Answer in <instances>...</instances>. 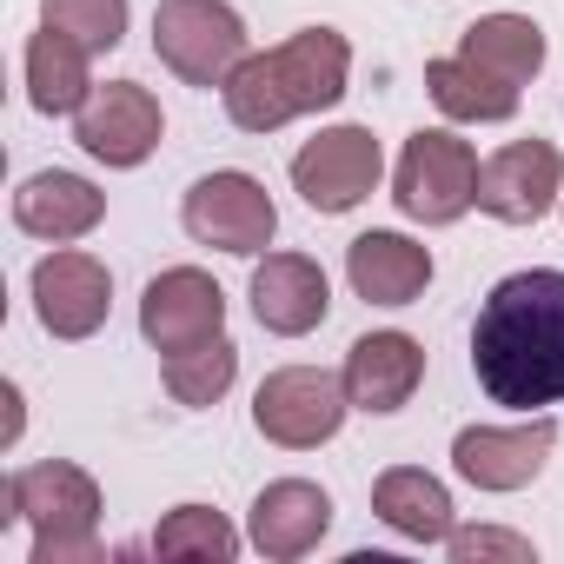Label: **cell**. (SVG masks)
I'll return each instance as SVG.
<instances>
[{
	"mask_svg": "<svg viewBox=\"0 0 564 564\" xmlns=\"http://www.w3.org/2000/svg\"><path fill=\"white\" fill-rule=\"evenodd\" d=\"M471 372L491 405H564V272L531 265L498 279L471 326Z\"/></svg>",
	"mask_w": 564,
	"mask_h": 564,
	"instance_id": "1",
	"label": "cell"
},
{
	"mask_svg": "<svg viewBox=\"0 0 564 564\" xmlns=\"http://www.w3.org/2000/svg\"><path fill=\"white\" fill-rule=\"evenodd\" d=\"M346 80H352V41L339 28H300L293 41L246 54L239 74L219 87V100H226V120L239 133H279L300 113L339 107Z\"/></svg>",
	"mask_w": 564,
	"mask_h": 564,
	"instance_id": "2",
	"label": "cell"
},
{
	"mask_svg": "<svg viewBox=\"0 0 564 564\" xmlns=\"http://www.w3.org/2000/svg\"><path fill=\"white\" fill-rule=\"evenodd\" d=\"M8 524H34V564H87L100 557V485L94 471H80L74 458H41L28 471L8 478V511H0V531Z\"/></svg>",
	"mask_w": 564,
	"mask_h": 564,
	"instance_id": "3",
	"label": "cell"
},
{
	"mask_svg": "<svg viewBox=\"0 0 564 564\" xmlns=\"http://www.w3.org/2000/svg\"><path fill=\"white\" fill-rule=\"evenodd\" d=\"M153 54L186 80V87H226L239 61L252 54L246 21L226 0H160L153 8Z\"/></svg>",
	"mask_w": 564,
	"mask_h": 564,
	"instance_id": "4",
	"label": "cell"
},
{
	"mask_svg": "<svg viewBox=\"0 0 564 564\" xmlns=\"http://www.w3.org/2000/svg\"><path fill=\"white\" fill-rule=\"evenodd\" d=\"M392 199L405 219L419 226H452L478 206V153L471 140L445 133V127H419L399 153V173H392Z\"/></svg>",
	"mask_w": 564,
	"mask_h": 564,
	"instance_id": "5",
	"label": "cell"
},
{
	"mask_svg": "<svg viewBox=\"0 0 564 564\" xmlns=\"http://www.w3.org/2000/svg\"><path fill=\"white\" fill-rule=\"evenodd\" d=\"M346 412H352L346 379H339V372H319V366H279V372H265V386L252 392V425H259V438L286 445V452L326 445V438L346 425Z\"/></svg>",
	"mask_w": 564,
	"mask_h": 564,
	"instance_id": "6",
	"label": "cell"
},
{
	"mask_svg": "<svg viewBox=\"0 0 564 564\" xmlns=\"http://www.w3.org/2000/svg\"><path fill=\"white\" fill-rule=\"evenodd\" d=\"M180 219H186V232L199 246H219L232 259L265 252L272 232H279V206H272V193L252 173H206V180H193Z\"/></svg>",
	"mask_w": 564,
	"mask_h": 564,
	"instance_id": "7",
	"label": "cell"
},
{
	"mask_svg": "<svg viewBox=\"0 0 564 564\" xmlns=\"http://www.w3.org/2000/svg\"><path fill=\"white\" fill-rule=\"evenodd\" d=\"M386 173V153L372 140V127H326L319 140H306L293 153V193L313 213H352Z\"/></svg>",
	"mask_w": 564,
	"mask_h": 564,
	"instance_id": "8",
	"label": "cell"
},
{
	"mask_svg": "<svg viewBox=\"0 0 564 564\" xmlns=\"http://www.w3.org/2000/svg\"><path fill=\"white\" fill-rule=\"evenodd\" d=\"M160 133H166V113H160V100L140 87V80H107V87H94L87 94V107L74 113V140H80V153H94L100 166H140L153 147H160Z\"/></svg>",
	"mask_w": 564,
	"mask_h": 564,
	"instance_id": "9",
	"label": "cell"
},
{
	"mask_svg": "<svg viewBox=\"0 0 564 564\" xmlns=\"http://www.w3.org/2000/svg\"><path fill=\"white\" fill-rule=\"evenodd\" d=\"M564 193V153L551 140H511L478 166V206L505 226H538Z\"/></svg>",
	"mask_w": 564,
	"mask_h": 564,
	"instance_id": "10",
	"label": "cell"
},
{
	"mask_svg": "<svg viewBox=\"0 0 564 564\" xmlns=\"http://www.w3.org/2000/svg\"><path fill=\"white\" fill-rule=\"evenodd\" d=\"M140 333L153 352H186V346H206L226 333V293L219 279L199 272V265H173L160 272L153 286L140 293Z\"/></svg>",
	"mask_w": 564,
	"mask_h": 564,
	"instance_id": "11",
	"label": "cell"
},
{
	"mask_svg": "<svg viewBox=\"0 0 564 564\" xmlns=\"http://www.w3.org/2000/svg\"><path fill=\"white\" fill-rule=\"evenodd\" d=\"M107 306H113V272L94 252L61 246L34 265V313L54 339H94L107 326Z\"/></svg>",
	"mask_w": 564,
	"mask_h": 564,
	"instance_id": "12",
	"label": "cell"
},
{
	"mask_svg": "<svg viewBox=\"0 0 564 564\" xmlns=\"http://www.w3.org/2000/svg\"><path fill=\"white\" fill-rule=\"evenodd\" d=\"M551 445H557V419H544V412L531 425H465L452 438V465L478 491H524L544 471Z\"/></svg>",
	"mask_w": 564,
	"mask_h": 564,
	"instance_id": "13",
	"label": "cell"
},
{
	"mask_svg": "<svg viewBox=\"0 0 564 564\" xmlns=\"http://www.w3.org/2000/svg\"><path fill=\"white\" fill-rule=\"evenodd\" d=\"M333 313V286H326V272L319 259L306 252H265L252 265V319L279 339H306L313 326H326Z\"/></svg>",
	"mask_w": 564,
	"mask_h": 564,
	"instance_id": "14",
	"label": "cell"
},
{
	"mask_svg": "<svg viewBox=\"0 0 564 564\" xmlns=\"http://www.w3.org/2000/svg\"><path fill=\"white\" fill-rule=\"evenodd\" d=\"M339 379H346L352 412H379L386 419V412L412 405V392L425 379V346L412 333H366V339H352Z\"/></svg>",
	"mask_w": 564,
	"mask_h": 564,
	"instance_id": "15",
	"label": "cell"
},
{
	"mask_svg": "<svg viewBox=\"0 0 564 564\" xmlns=\"http://www.w3.org/2000/svg\"><path fill=\"white\" fill-rule=\"evenodd\" d=\"M326 531H333V498H326L313 478H279V485H265V491L252 498L246 538H252V551H265V557H279V564L319 551Z\"/></svg>",
	"mask_w": 564,
	"mask_h": 564,
	"instance_id": "16",
	"label": "cell"
},
{
	"mask_svg": "<svg viewBox=\"0 0 564 564\" xmlns=\"http://www.w3.org/2000/svg\"><path fill=\"white\" fill-rule=\"evenodd\" d=\"M100 219H107V193L94 180H80V173H61V166L21 180V193H14V226L47 239V246H74Z\"/></svg>",
	"mask_w": 564,
	"mask_h": 564,
	"instance_id": "17",
	"label": "cell"
},
{
	"mask_svg": "<svg viewBox=\"0 0 564 564\" xmlns=\"http://www.w3.org/2000/svg\"><path fill=\"white\" fill-rule=\"evenodd\" d=\"M346 279L366 306H412L432 286V246L405 232H359L346 246Z\"/></svg>",
	"mask_w": 564,
	"mask_h": 564,
	"instance_id": "18",
	"label": "cell"
},
{
	"mask_svg": "<svg viewBox=\"0 0 564 564\" xmlns=\"http://www.w3.org/2000/svg\"><path fill=\"white\" fill-rule=\"evenodd\" d=\"M372 511H379L399 538H412V544H445V538H452V491H445L432 471H419V465L379 471Z\"/></svg>",
	"mask_w": 564,
	"mask_h": 564,
	"instance_id": "19",
	"label": "cell"
},
{
	"mask_svg": "<svg viewBox=\"0 0 564 564\" xmlns=\"http://www.w3.org/2000/svg\"><path fill=\"white\" fill-rule=\"evenodd\" d=\"M94 54L74 41V34H61V28H47L41 21V34L28 41V100L54 120V113H80L87 107V94H94V67H87Z\"/></svg>",
	"mask_w": 564,
	"mask_h": 564,
	"instance_id": "20",
	"label": "cell"
},
{
	"mask_svg": "<svg viewBox=\"0 0 564 564\" xmlns=\"http://www.w3.org/2000/svg\"><path fill=\"white\" fill-rule=\"evenodd\" d=\"M458 54L471 67H485L491 80L524 94V80H538V67H544V28L524 21V14H485L458 34Z\"/></svg>",
	"mask_w": 564,
	"mask_h": 564,
	"instance_id": "21",
	"label": "cell"
},
{
	"mask_svg": "<svg viewBox=\"0 0 564 564\" xmlns=\"http://www.w3.org/2000/svg\"><path fill=\"white\" fill-rule=\"evenodd\" d=\"M425 87H432L438 113H445V120H465V127H491V120H511V113H518V87L491 80V74L471 67L465 54L425 61Z\"/></svg>",
	"mask_w": 564,
	"mask_h": 564,
	"instance_id": "22",
	"label": "cell"
},
{
	"mask_svg": "<svg viewBox=\"0 0 564 564\" xmlns=\"http://www.w3.org/2000/svg\"><path fill=\"white\" fill-rule=\"evenodd\" d=\"M232 379H239V346H232L226 333H219V339H206V346L166 352V392H173L180 405H193V412L219 405V399L232 392Z\"/></svg>",
	"mask_w": 564,
	"mask_h": 564,
	"instance_id": "23",
	"label": "cell"
},
{
	"mask_svg": "<svg viewBox=\"0 0 564 564\" xmlns=\"http://www.w3.org/2000/svg\"><path fill=\"white\" fill-rule=\"evenodd\" d=\"M153 557H213L232 564L239 557V531L213 511V505H173L153 531Z\"/></svg>",
	"mask_w": 564,
	"mask_h": 564,
	"instance_id": "24",
	"label": "cell"
},
{
	"mask_svg": "<svg viewBox=\"0 0 564 564\" xmlns=\"http://www.w3.org/2000/svg\"><path fill=\"white\" fill-rule=\"evenodd\" d=\"M41 21L74 34L87 54H113L127 41V0H41Z\"/></svg>",
	"mask_w": 564,
	"mask_h": 564,
	"instance_id": "25",
	"label": "cell"
},
{
	"mask_svg": "<svg viewBox=\"0 0 564 564\" xmlns=\"http://www.w3.org/2000/svg\"><path fill=\"white\" fill-rule=\"evenodd\" d=\"M445 551L458 557V564H478V557H511V564H531L538 551H531V538H518V531H498V524H452V538H445Z\"/></svg>",
	"mask_w": 564,
	"mask_h": 564,
	"instance_id": "26",
	"label": "cell"
},
{
	"mask_svg": "<svg viewBox=\"0 0 564 564\" xmlns=\"http://www.w3.org/2000/svg\"><path fill=\"white\" fill-rule=\"evenodd\" d=\"M0 399H8V432H0V438L14 445V438H21V386H8V392H0Z\"/></svg>",
	"mask_w": 564,
	"mask_h": 564,
	"instance_id": "27",
	"label": "cell"
}]
</instances>
